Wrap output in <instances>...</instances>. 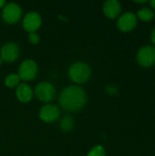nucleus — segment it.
<instances>
[{
	"label": "nucleus",
	"instance_id": "1",
	"mask_svg": "<svg viewBox=\"0 0 155 156\" xmlns=\"http://www.w3.org/2000/svg\"><path fill=\"white\" fill-rule=\"evenodd\" d=\"M86 101V92L79 86H69L59 94V104L67 112H76L82 110Z\"/></svg>",
	"mask_w": 155,
	"mask_h": 156
},
{
	"label": "nucleus",
	"instance_id": "2",
	"mask_svg": "<svg viewBox=\"0 0 155 156\" xmlns=\"http://www.w3.org/2000/svg\"><path fill=\"white\" fill-rule=\"evenodd\" d=\"M90 75L91 69L85 62H75L69 69V76L70 80L79 84L87 82L90 80Z\"/></svg>",
	"mask_w": 155,
	"mask_h": 156
},
{
	"label": "nucleus",
	"instance_id": "3",
	"mask_svg": "<svg viewBox=\"0 0 155 156\" xmlns=\"http://www.w3.org/2000/svg\"><path fill=\"white\" fill-rule=\"evenodd\" d=\"M35 95L36 97L43 101V102H49L51 101L56 95V89L53 84L48 81L39 82L35 87Z\"/></svg>",
	"mask_w": 155,
	"mask_h": 156
},
{
	"label": "nucleus",
	"instance_id": "4",
	"mask_svg": "<svg viewBox=\"0 0 155 156\" xmlns=\"http://www.w3.org/2000/svg\"><path fill=\"white\" fill-rule=\"evenodd\" d=\"M22 16V9L16 3L5 4L3 7L2 17L6 24H15L19 21Z\"/></svg>",
	"mask_w": 155,
	"mask_h": 156
},
{
	"label": "nucleus",
	"instance_id": "5",
	"mask_svg": "<svg viewBox=\"0 0 155 156\" xmlns=\"http://www.w3.org/2000/svg\"><path fill=\"white\" fill-rule=\"evenodd\" d=\"M37 64L32 59H26L20 64L17 75L20 80L24 81H30L37 77Z\"/></svg>",
	"mask_w": 155,
	"mask_h": 156
},
{
	"label": "nucleus",
	"instance_id": "6",
	"mask_svg": "<svg viewBox=\"0 0 155 156\" xmlns=\"http://www.w3.org/2000/svg\"><path fill=\"white\" fill-rule=\"evenodd\" d=\"M137 60L143 67H152L155 64V48L144 46L141 48L137 54Z\"/></svg>",
	"mask_w": 155,
	"mask_h": 156
},
{
	"label": "nucleus",
	"instance_id": "7",
	"mask_svg": "<svg viewBox=\"0 0 155 156\" xmlns=\"http://www.w3.org/2000/svg\"><path fill=\"white\" fill-rule=\"evenodd\" d=\"M19 48L15 42L5 43L0 49V58L5 62H14L18 58Z\"/></svg>",
	"mask_w": 155,
	"mask_h": 156
},
{
	"label": "nucleus",
	"instance_id": "8",
	"mask_svg": "<svg viewBox=\"0 0 155 156\" xmlns=\"http://www.w3.org/2000/svg\"><path fill=\"white\" fill-rule=\"evenodd\" d=\"M41 24V16L37 12H28L23 19V27L28 33H33L38 30Z\"/></svg>",
	"mask_w": 155,
	"mask_h": 156
},
{
	"label": "nucleus",
	"instance_id": "9",
	"mask_svg": "<svg viewBox=\"0 0 155 156\" xmlns=\"http://www.w3.org/2000/svg\"><path fill=\"white\" fill-rule=\"evenodd\" d=\"M60 115V111L58 106L53 104H45L39 111V118L47 123L56 122Z\"/></svg>",
	"mask_w": 155,
	"mask_h": 156
},
{
	"label": "nucleus",
	"instance_id": "10",
	"mask_svg": "<svg viewBox=\"0 0 155 156\" xmlns=\"http://www.w3.org/2000/svg\"><path fill=\"white\" fill-rule=\"evenodd\" d=\"M137 25V16L132 12H127L122 15L117 22L118 28L123 32L132 31Z\"/></svg>",
	"mask_w": 155,
	"mask_h": 156
},
{
	"label": "nucleus",
	"instance_id": "11",
	"mask_svg": "<svg viewBox=\"0 0 155 156\" xmlns=\"http://www.w3.org/2000/svg\"><path fill=\"white\" fill-rule=\"evenodd\" d=\"M16 96L20 102L27 103L33 98V90L31 87L26 83L19 84L16 90Z\"/></svg>",
	"mask_w": 155,
	"mask_h": 156
},
{
	"label": "nucleus",
	"instance_id": "12",
	"mask_svg": "<svg viewBox=\"0 0 155 156\" xmlns=\"http://www.w3.org/2000/svg\"><path fill=\"white\" fill-rule=\"evenodd\" d=\"M122 10L121 4L117 0H107L103 5V13L109 18L117 17Z\"/></svg>",
	"mask_w": 155,
	"mask_h": 156
},
{
	"label": "nucleus",
	"instance_id": "13",
	"mask_svg": "<svg viewBox=\"0 0 155 156\" xmlns=\"http://www.w3.org/2000/svg\"><path fill=\"white\" fill-rule=\"evenodd\" d=\"M19 81H20V78L17 74H9L5 77V85L7 87V88H15L16 86H18L19 84Z\"/></svg>",
	"mask_w": 155,
	"mask_h": 156
},
{
	"label": "nucleus",
	"instance_id": "14",
	"mask_svg": "<svg viewBox=\"0 0 155 156\" xmlns=\"http://www.w3.org/2000/svg\"><path fill=\"white\" fill-rule=\"evenodd\" d=\"M137 16L143 21H150L153 18L154 16V13L153 11L151 9V8H148V7H143V8H141L138 13H137Z\"/></svg>",
	"mask_w": 155,
	"mask_h": 156
},
{
	"label": "nucleus",
	"instance_id": "15",
	"mask_svg": "<svg viewBox=\"0 0 155 156\" xmlns=\"http://www.w3.org/2000/svg\"><path fill=\"white\" fill-rule=\"evenodd\" d=\"M60 127L64 132H69L74 127V120L71 116H65L60 122Z\"/></svg>",
	"mask_w": 155,
	"mask_h": 156
},
{
	"label": "nucleus",
	"instance_id": "16",
	"mask_svg": "<svg viewBox=\"0 0 155 156\" xmlns=\"http://www.w3.org/2000/svg\"><path fill=\"white\" fill-rule=\"evenodd\" d=\"M87 156H105V149L101 145L94 146Z\"/></svg>",
	"mask_w": 155,
	"mask_h": 156
},
{
	"label": "nucleus",
	"instance_id": "17",
	"mask_svg": "<svg viewBox=\"0 0 155 156\" xmlns=\"http://www.w3.org/2000/svg\"><path fill=\"white\" fill-rule=\"evenodd\" d=\"M28 42L32 45H37L40 41V37H39V35L36 32H33V33H29L28 34Z\"/></svg>",
	"mask_w": 155,
	"mask_h": 156
},
{
	"label": "nucleus",
	"instance_id": "18",
	"mask_svg": "<svg viewBox=\"0 0 155 156\" xmlns=\"http://www.w3.org/2000/svg\"><path fill=\"white\" fill-rule=\"evenodd\" d=\"M151 39H152V42L155 45V27L153 29L152 31V34H151Z\"/></svg>",
	"mask_w": 155,
	"mask_h": 156
},
{
	"label": "nucleus",
	"instance_id": "19",
	"mask_svg": "<svg viewBox=\"0 0 155 156\" xmlns=\"http://www.w3.org/2000/svg\"><path fill=\"white\" fill-rule=\"evenodd\" d=\"M5 2L4 0H0V8L4 7V6H5Z\"/></svg>",
	"mask_w": 155,
	"mask_h": 156
},
{
	"label": "nucleus",
	"instance_id": "20",
	"mask_svg": "<svg viewBox=\"0 0 155 156\" xmlns=\"http://www.w3.org/2000/svg\"><path fill=\"white\" fill-rule=\"evenodd\" d=\"M150 3H151V5H152L153 8H155V0H152Z\"/></svg>",
	"mask_w": 155,
	"mask_h": 156
},
{
	"label": "nucleus",
	"instance_id": "21",
	"mask_svg": "<svg viewBox=\"0 0 155 156\" xmlns=\"http://www.w3.org/2000/svg\"><path fill=\"white\" fill-rule=\"evenodd\" d=\"M135 2H136V3H139V4H143V3H146V1H145V0H143V1H136V0H135Z\"/></svg>",
	"mask_w": 155,
	"mask_h": 156
},
{
	"label": "nucleus",
	"instance_id": "22",
	"mask_svg": "<svg viewBox=\"0 0 155 156\" xmlns=\"http://www.w3.org/2000/svg\"><path fill=\"white\" fill-rule=\"evenodd\" d=\"M1 62H2V59H1V58H0V66H1Z\"/></svg>",
	"mask_w": 155,
	"mask_h": 156
}]
</instances>
